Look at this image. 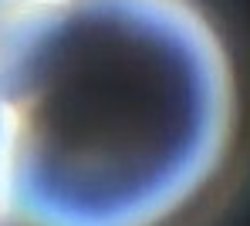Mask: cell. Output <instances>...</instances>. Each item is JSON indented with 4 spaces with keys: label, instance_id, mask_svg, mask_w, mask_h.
Returning a JSON list of instances; mask_svg holds the SVG:
<instances>
[{
    "label": "cell",
    "instance_id": "obj_1",
    "mask_svg": "<svg viewBox=\"0 0 250 226\" xmlns=\"http://www.w3.org/2000/svg\"><path fill=\"white\" fill-rule=\"evenodd\" d=\"M179 0H58L0 27L10 226H159L207 155Z\"/></svg>",
    "mask_w": 250,
    "mask_h": 226
},
{
    "label": "cell",
    "instance_id": "obj_2",
    "mask_svg": "<svg viewBox=\"0 0 250 226\" xmlns=\"http://www.w3.org/2000/svg\"><path fill=\"white\" fill-rule=\"evenodd\" d=\"M10 155H14V115L0 88V226H10Z\"/></svg>",
    "mask_w": 250,
    "mask_h": 226
},
{
    "label": "cell",
    "instance_id": "obj_3",
    "mask_svg": "<svg viewBox=\"0 0 250 226\" xmlns=\"http://www.w3.org/2000/svg\"><path fill=\"white\" fill-rule=\"evenodd\" d=\"M51 3H58V0H0V27L14 24V20L27 17V14H38V10L51 7Z\"/></svg>",
    "mask_w": 250,
    "mask_h": 226
}]
</instances>
